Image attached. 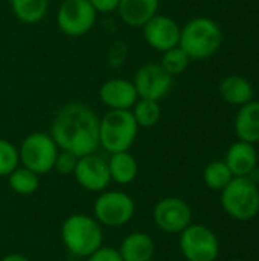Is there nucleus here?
<instances>
[{"mask_svg":"<svg viewBox=\"0 0 259 261\" xmlns=\"http://www.w3.org/2000/svg\"><path fill=\"white\" fill-rule=\"evenodd\" d=\"M160 0H121L118 12L121 20L130 28H143L159 14Z\"/></svg>","mask_w":259,"mask_h":261,"instance_id":"16","label":"nucleus"},{"mask_svg":"<svg viewBox=\"0 0 259 261\" xmlns=\"http://www.w3.org/2000/svg\"><path fill=\"white\" fill-rule=\"evenodd\" d=\"M229 261H244V260H241V258H232V260H229Z\"/></svg>","mask_w":259,"mask_h":261,"instance_id":"31","label":"nucleus"},{"mask_svg":"<svg viewBox=\"0 0 259 261\" xmlns=\"http://www.w3.org/2000/svg\"><path fill=\"white\" fill-rule=\"evenodd\" d=\"M154 251V242L150 236L143 232H134L122 242L119 254L122 261H151Z\"/></svg>","mask_w":259,"mask_h":261,"instance_id":"19","label":"nucleus"},{"mask_svg":"<svg viewBox=\"0 0 259 261\" xmlns=\"http://www.w3.org/2000/svg\"><path fill=\"white\" fill-rule=\"evenodd\" d=\"M234 128L240 141L253 145L259 142V101L252 99L240 107L235 116Z\"/></svg>","mask_w":259,"mask_h":261,"instance_id":"17","label":"nucleus"},{"mask_svg":"<svg viewBox=\"0 0 259 261\" xmlns=\"http://www.w3.org/2000/svg\"><path fill=\"white\" fill-rule=\"evenodd\" d=\"M180 249L188 261H215L220 243L212 229L205 225H189L180 232Z\"/></svg>","mask_w":259,"mask_h":261,"instance_id":"8","label":"nucleus"},{"mask_svg":"<svg viewBox=\"0 0 259 261\" xmlns=\"http://www.w3.org/2000/svg\"><path fill=\"white\" fill-rule=\"evenodd\" d=\"M191 63V58L188 57V54L180 47V46H176L166 52L162 54V60H160V66L174 78L176 75H180L183 73L188 66Z\"/></svg>","mask_w":259,"mask_h":261,"instance_id":"25","label":"nucleus"},{"mask_svg":"<svg viewBox=\"0 0 259 261\" xmlns=\"http://www.w3.org/2000/svg\"><path fill=\"white\" fill-rule=\"evenodd\" d=\"M131 113L136 119V124L143 128L154 127L162 118V109L159 101L153 99H137L131 109Z\"/></svg>","mask_w":259,"mask_h":261,"instance_id":"22","label":"nucleus"},{"mask_svg":"<svg viewBox=\"0 0 259 261\" xmlns=\"http://www.w3.org/2000/svg\"><path fill=\"white\" fill-rule=\"evenodd\" d=\"M133 84L140 99L160 101L169 93L172 76L160 66V63H147L136 70Z\"/></svg>","mask_w":259,"mask_h":261,"instance_id":"9","label":"nucleus"},{"mask_svg":"<svg viewBox=\"0 0 259 261\" xmlns=\"http://www.w3.org/2000/svg\"><path fill=\"white\" fill-rule=\"evenodd\" d=\"M99 99L110 110H131L139 96L133 81L124 78H111L101 86Z\"/></svg>","mask_w":259,"mask_h":261,"instance_id":"14","label":"nucleus"},{"mask_svg":"<svg viewBox=\"0 0 259 261\" xmlns=\"http://www.w3.org/2000/svg\"><path fill=\"white\" fill-rule=\"evenodd\" d=\"M223 43V32L217 21L195 17L180 29L179 46L191 60H206L215 55Z\"/></svg>","mask_w":259,"mask_h":261,"instance_id":"2","label":"nucleus"},{"mask_svg":"<svg viewBox=\"0 0 259 261\" xmlns=\"http://www.w3.org/2000/svg\"><path fill=\"white\" fill-rule=\"evenodd\" d=\"M96 17L89 0H63L56 11V26L67 37H82L93 29Z\"/></svg>","mask_w":259,"mask_h":261,"instance_id":"7","label":"nucleus"},{"mask_svg":"<svg viewBox=\"0 0 259 261\" xmlns=\"http://www.w3.org/2000/svg\"><path fill=\"white\" fill-rule=\"evenodd\" d=\"M2 261H29L26 260L24 257H21V255H8V257H5Z\"/></svg>","mask_w":259,"mask_h":261,"instance_id":"30","label":"nucleus"},{"mask_svg":"<svg viewBox=\"0 0 259 261\" xmlns=\"http://www.w3.org/2000/svg\"><path fill=\"white\" fill-rule=\"evenodd\" d=\"M153 217L162 231L177 234L191 225L192 213L185 200L179 197H166L156 203Z\"/></svg>","mask_w":259,"mask_h":261,"instance_id":"11","label":"nucleus"},{"mask_svg":"<svg viewBox=\"0 0 259 261\" xmlns=\"http://www.w3.org/2000/svg\"><path fill=\"white\" fill-rule=\"evenodd\" d=\"M134 214V202L130 196L119 191H108L98 197L95 203L96 219L111 228H119L131 220Z\"/></svg>","mask_w":259,"mask_h":261,"instance_id":"10","label":"nucleus"},{"mask_svg":"<svg viewBox=\"0 0 259 261\" xmlns=\"http://www.w3.org/2000/svg\"><path fill=\"white\" fill-rule=\"evenodd\" d=\"M58 148L78 158L92 154L99 147V118L82 102H69L58 110L50 127Z\"/></svg>","mask_w":259,"mask_h":261,"instance_id":"1","label":"nucleus"},{"mask_svg":"<svg viewBox=\"0 0 259 261\" xmlns=\"http://www.w3.org/2000/svg\"><path fill=\"white\" fill-rule=\"evenodd\" d=\"M221 98L232 106H244L250 102L255 96L252 83L240 75H229L220 84Z\"/></svg>","mask_w":259,"mask_h":261,"instance_id":"18","label":"nucleus"},{"mask_svg":"<svg viewBox=\"0 0 259 261\" xmlns=\"http://www.w3.org/2000/svg\"><path fill=\"white\" fill-rule=\"evenodd\" d=\"M78 159L79 158L76 154H73L70 151H66V150H61V153L58 151V154H56L53 168H56V171L61 173V174H70V173L75 171Z\"/></svg>","mask_w":259,"mask_h":261,"instance_id":"27","label":"nucleus"},{"mask_svg":"<svg viewBox=\"0 0 259 261\" xmlns=\"http://www.w3.org/2000/svg\"><path fill=\"white\" fill-rule=\"evenodd\" d=\"M9 185L11 188L18 193V194H32L38 185H40V180H38V174L31 171L29 168L23 167V168H15L9 176Z\"/></svg>","mask_w":259,"mask_h":261,"instance_id":"24","label":"nucleus"},{"mask_svg":"<svg viewBox=\"0 0 259 261\" xmlns=\"http://www.w3.org/2000/svg\"><path fill=\"white\" fill-rule=\"evenodd\" d=\"M58 154V145L47 133H31L20 145L18 156L21 164L37 174L49 173Z\"/></svg>","mask_w":259,"mask_h":261,"instance_id":"6","label":"nucleus"},{"mask_svg":"<svg viewBox=\"0 0 259 261\" xmlns=\"http://www.w3.org/2000/svg\"><path fill=\"white\" fill-rule=\"evenodd\" d=\"M73 173L78 184L89 191H102L111 182L108 162L95 153L81 156Z\"/></svg>","mask_w":259,"mask_h":261,"instance_id":"13","label":"nucleus"},{"mask_svg":"<svg viewBox=\"0 0 259 261\" xmlns=\"http://www.w3.org/2000/svg\"><path fill=\"white\" fill-rule=\"evenodd\" d=\"M63 242L78 257H90L102 245V231L92 217L75 214L63 225Z\"/></svg>","mask_w":259,"mask_h":261,"instance_id":"5","label":"nucleus"},{"mask_svg":"<svg viewBox=\"0 0 259 261\" xmlns=\"http://www.w3.org/2000/svg\"><path fill=\"white\" fill-rule=\"evenodd\" d=\"M180 29L182 28L174 18L163 14H156L142 28L145 41L160 54L179 46Z\"/></svg>","mask_w":259,"mask_h":261,"instance_id":"12","label":"nucleus"},{"mask_svg":"<svg viewBox=\"0 0 259 261\" xmlns=\"http://www.w3.org/2000/svg\"><path fill=\"white\" fill-rule=\"evenodd\" d=\"M89 2L98 14H108L118 11L121 0H89Z\"/></svg>","mask_w":259,"mask_h":261,"instance_id":"29","label":"nucleus"},{"mask_svg":"<svg viewBox=\"0 0 259 261\" xmlns=\"http://www.w3.org/2000/svg\"><path fill=\"white\" fill-rule=\"evenodd\" d=\"M232 179L234 174L231 173L224 161H214L208 164L206 168L203 170V180L206 187L215 191H221Z\"/></svg>","mask_w":259,"mask_h":261,"instance_id":"23","label":"nucleus"},{"mask_svg":"<svg viewBox=\"0 0 259 261\" xmlns=\"http://www.w3.org/2000/svg\"><path fill=\"white\" fill-rule=\"evenodd\" d=\"M224 162L234 177H247L258 167V151L253 144L238 139L227 148Z\"/></svg>","mask_w":259,"mask_h":261,"instance_id":"15","label":"nucleus"},{"mask_svg":"<svg viewBox=\"0 0 259 261\" xmlns=\"http://www.w3.org/2000/svg\"><path fill=\"white\" fill-rule=\"evenodd\" d=\"M17 20L26 24L41 21L49 11V0H9Z\"/></svg>","mask_w":259,"mask_h":261,"instance_id":"21","label":"nucleus"},{"mask_svg":"<svg viewBox=\"0 0 259 261\" xmlns=\"http://www.w3.org/2000/svg\"><path fill=\"white\" fill-rule=\"evenodd\" d=\"M224 213L240 222L252 220L259 213V187L250 177H234L221 190Z\"/></svg>","mask_w":259,"mask_h":261,"instance_id":"4","label":"nucleus"},{"mask_svg":"<svg viewBox=\"0 0 259 261\" xmlns=\"http://www.w3.org/2000/svg\"><path fill=\"white\" fill-rule=\"evenodd\" d=\"M139 125L131 110H108L99 119V145L108 153L128 151L137 136Z\"/></svg>","mask_w":259,"mask_h":261,"instance_id":"3","label":"nucleus"},{"mask_svg":"<svg viewBox=\"0 0 259 261\" xmlns=\"http://www.w3.org/2000/svg\"><path fill=\"white\" fill-rule=\"evenodd\" d=\"M89 261H122L119 251L110 249V248H99L96 252H93Z\"/></svg>","mask_w":259,"mask_h":261,"instance_id":"28","label":"nucleus"},{"mask_svg":"<svg viewBox=\"0 0 259 261\" xmlns=\"http://www.w3.org/2000/svg\"><path fill=\"white\" fill-rule=\"evenodd\" d=\"M108 170L111 180L127 185L136 179L137 174V162L128 151L113 153L108 161Z\"/></svg>","mask_w":259,"mask_h":261,"instance_id":"20","label":"nucleus"},{"mask_svg":"<svg viewBox=\"0 0 259 261\" xmlns=\"http://www.w3.org/2000/svg\"><path fill=\"white\" fill-rule=\"evenodd\" d=\"M20 162L18 150L6 139H0V176H9Z\"/></svg>","mask_w":259,"mask_h":261,"instance_id":"26","label":"nucleus"}]
</instances>
